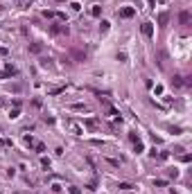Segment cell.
<instances>
[{
    "label": "cell",
    "mask_w": 192,
    "mask_h": 194,
    "mask_svg": "<svg viewBox=\"0 0 192 194\" xmlns=\"http://www.w3.org/2000/svg\"><path fill=\"white\" fill-rule=\"evenodd\" d=\"M179 20H181V25H188V23H190V14H188V11H181V14H179Z\"/></svg>",
    "instance_id": "cell-1"
},
{
    "label": "cell",
    "mask_w": 192,
    "mask_h": 194,
    "mask_svg": "<svg viewBox=\"0 0 192 194\" xmlns=\"http://www.w3.org/2000/svg\"><path fill=\"white\" fill-rule=\"evenodd\" d=\"M174 86H183V77L176 75V77H174Z\"/></svg>",
    "instance_id": "cell-5"
},
{
    "label": "cell",
    "mask_w": 192,
    "mask_h": 194,
    "mask_svg": "<svg viewBox=\"0 0 192 194\" xmlns=\"http://www.w3.org/2000/svg\"><path fill=\"white\" fill-rule=\"evenodd\" d=\"M142 34H145V36H151V25H149V23L142 25Z\"/></svg>",
    "instance_id": "cell-3"
},
{
    "label": "cell",
    "mask_w": 192,
    "mask_h": 194,
    "mask_svg": "<svg viewBox=\"0 0 192 194\" xmlns=\"http://www.w3.org/2000/svg\"><path fill=\"white\" fill-rule=\"evenodd\" d=\"M158 23H160V25H165V23H167V14H160V16H158Z\"/></svg>",
    "instance_id": "cell-4"
},
{
    "label": "cell",
    "mask_w": 192,
    "mask_h": 194,
    "mask_svg": "<svg viewBox=\"0 0 192 194\" xmlns=\"http://www.w3.org/2000/svg\"><path fill=\"white\" fill-rule=\"evenodd\" d=\"M29 50H32V52H41V45H39V43H34V45H32Z\"/></svg>",
    "instance_id": "cell-8"
},
{
    "label": "cell",
    "mask_w": 192,
    "mask_h": 194,
    "mask_svg": "<svg viewBox=\"0 0 192 194\" xmlns=\"http://www.w3.org/2000/svg\"><path fill=\"white\" fill-rule=\"evenodd\" d=\"M131 16H133V9H131V7H127V9L120 11V18H131Z\"/></svg>",
    "instance_id": "cell-2"
},
{
    "label": "cell",
    "mask_w": 192,
    "mask_h": 194,
    "mask_svg": "<svg viewBox=\"0 0 192 194\" xmlns=\"http://www.w3.org/2000/svg\"><path fill=\"white\" fill-rule=\"evenodd\" d=\"M90 14H93V16H100V14H102V7H93V11H90Z\"/></svg>",
    "instance_id": "cell-7"
},
{
    "label": "cell",
    "mask_w": 192,
    "mask_h": 194,
    "mask_svg": "<svg viewBox=\"0 0 192 194\" xmlns=\"http://www.w3.org/2000/svg\"><path fill=\"white\" fill-rule=\"evenodd\" d=\"M118 187H120V190H131V187H133V185H131V183H120V185H118Z\"/></svg>",
    "instance_id": "cell-6"
}]
</instances>
